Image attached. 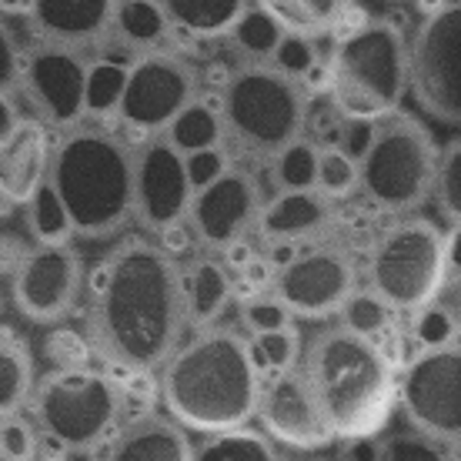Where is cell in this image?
Here are the masks:
<instances>
[{"label":"cell","mask_w":461,"mask_h":461,"mask_svg":"<svg viewBox=\"0 0 461 461\" xmlns=\"http://www.w3.org/2000/svg\"><path fill=\"white\" fill-rule=\"evenodd\" d=\"M187 324L185 267L161 241L127 238L87 277V335L107 368H164Z\"/></svg>","instance_id":"obj_1"},{"label":"cell","mask_w":461,"mask_h":461,"mask_svg":"<svg viewBox=\"0 0 461 461\" xmlns=\"http://www.w3.org/2000/svg\"><path fill=\"white\" fill-rule=\"evenodd\" d=\"M265 371L254 357L251 335L234 328H197L161 371L158 392L164 408L187 431L211 435L258 418Z\"/></svg>","instance_id":"obj_2"},{"label":"cell","mask_w":461,"mask_h":461,"mask_svg":"<svg viewBox=\"0 0 461 461\" xmlns=\"http://www.w3.org/2000/svg\"><path fill=\"white\" fill-rule=\"evenodd\" d=\"M50 185L68 208L77 238L104 241L138 218V150L94 124L58 131Z\"/></svg>","instance_id":"obj_3"},{"label":"cell","mask_w":461,"mask_h":461,"mask_svg":"<svg viewBox=\"0 0 461 461\" xmlns=\"http://www.w3.org/2000/svg\"><path fill=\"white\" fill-rule=\"evenodd\" d=\"M301 368L312 381L338 441L378 435L398 408V375L381 341L348 324L324 328L308 341Z\"/></svg>","instance_id":"obj_4"},{"label":"cell","mask_w":461,"mask_h":461,"mask_svg":"<svg viewBox=\"0 0 461 461\" xmlns=\"http://www.w3.org/2000/svg\"><path fill=\"white\" fill-rule=\"evenodd\" d=\"M328 68V97L348 121H381L402 111L404 94H411V50L392 21H368L335 37Z\"/></svg>","instance_id":"obj_5"},{"label":"cell","mask_w":461,"mask_h":461,"mask_svg":"<svg viewBox=\"0 0 461 461\" xmlns=\"http://www.w3.org/2000/svg\"><path fill=\"white\" fill-rule=\"evenodd\" d=\"M218 104L228 140L251 158L271 161L288 140L308 134L312 94L271 60H244L230 70L221 84Z\"/></svg>","instance_id":"obj_6"},{"label":"cell","mask_w":461,"mask_h":461,"mask_svg":"<svg viewBox=\"0 0 461 461\" xmlns=\"http://www.w3.org/2000/svg\"><path fill=\"white\" fill-rule=\"evenodd\" d=\"M441 150L418 117L394 111L375 124L361 158V197L388 214H408L435 197Z\"/></svg>","instance_id":"obj_7"},{"label":"cell","mask_w":461,"mask_h":461,"mask_svg":"<svg viewBox=\"0 0 461 461\" xmlns=\"http://www.w3.org/2000/svg\"><path fill=\"white\" fill-rule=\"evenodd\" d=\"M451 248L431 218H404L375 238L365 261V285L398 314H418L445 288Z\"/></svg>","instance_id":"obj_8"},{"label":"cell","mask_w":461,"mask_h":461,"mask_svg":"<svg viewBox=\"0 0 461 461\" xmlns=\"http://www.w3.org/2000/svg\"><path fill=\"white\" fill-rule=\"evenodd\" d=\"M124 392L101 368H54L37 381L31 415L47 435L68 441L70 451H94L121 425Z\"/></svg>","instance_id":"obj_9"},{"label":"cell","mask_w":461,"mask_h":461,"mask_svg":"<svg viewBox=\"0 0 461 461\" xmlns=\"http://www.w3.org/2000/svg\"><path fill=\"white\" fill-rule=\"evenodd\" d=\"M91 74L94 60L87 50L41 41V47L21 60V74L7 81L4 97H11L23 117L68 131L91 114Z\"/></svg>","instance_id":"obj_10"},{"label":"cell","mask_w":461,"mask_h":461,"mask_svg":"<svg viewBox=\"0 0 461 461\" xmlns=\"http://www.w3.org/2000/svg\"><path fill=\"white\" fill-rule=\"evenodd\" d=\"M201 97V77L185 58L171 50H144L127 64L124 87L114 104V121L127 134L148 140L164 134L187 104Z\"/></svg>","instance_id":"obj_11"},{"label":"cell","mask_w":461,"mask_h":461,"mask_svg":"<svg viewBox=\"0 0 461 461\" xmlns=\"http://www.w3.org/2000/svg\"><path fill=\"white\" fill-rule=\"evenodd\" d=\"M411 94L441 124H461V0H441L408 41Z\"/></svg>","instance_id":"obj_12"},{"label":"cell","mask_w":461,"mask_h":461,"mask_svg":"<svg viewBox=\"0 0 461 461\" xmlns=\"http://www.w3.org/2000/svg\"><path fill=\"white\" fill-rule=\"evenodd\" d=\"M398 408L408 428L445 445L461 441V345H425L398 375Z\"/></svg>","instance_id":"obj_13"},{"label":"cell","mask_w":461,"mask_h":461,"mask_svg":"<svg viewBox=\"0 0 461 461\" xmlns=\"http://www.w3.org/2000/svg\"><path fill=\"white\" fill-rule=\"evenodd\" d=\"M87 294L81 254L60 244H37L27 248L23 261L11 275L14 308L34 324H58L68 314L77 312L81 298Z\"/></svg>","instance_id":"obj_14"},{"label":"cell","mask_w":461,"mask_h":461,"mask_svg":"<svg viewBox=\"0 0 461 461\" xmlns=\"http://www.w3.org/2000/svg\"><path fill=\"white\" fill-rule=\"evenodd\" d=\"M275 291L294 318L324 321L345 312V304L357 291V267L335 244L304 248L277 265Z\"/></svg>","instance_id":"obj_15"},{"label":"cell","mask_w":461,"mask_h":461,"mask_svg":"<svg viewBox=\"0 0 461 461\" xmlns=\"http://www.w3.org/2000/svg\"><path fill=\"white\" fill-rule=\"evenodd\" d=\"M258 421L277 445L294 451H321L331 441H338L301 365L277 371V375H265Z\"/></svg>","instance_id":"obj_16"},{"label":"cell","mask_w":461,"mask_h":461,"mask_svg":"<svg viewBox=\"0 0 461 461\" xmlns=\"http://www.w3.org/2000/svg\"><path fill=\"white\" fill-rule=\"evenodd\" d=\"M261 204L265 201L254 174L244 167H228L218 181L197 187L187 221L197 234V244L224 254L234 241L248 238V230L258 228Z\"/></svg>","instance_id":"obj_17"},{"label":"cell","mask_w":461,"mask_h":461,"mask_svg":"<svg viewBox=\"0 0 461 461\" xmlns=\"http://www.w3.org/2000/svg\"><path fill=\"white\" fill-rule=\"evenodd\" d=\"M194 201V181L187 154L174 148L167 134L140 140L138 148V221L150 234H161L177 221H187Z\"/></svg>","instance_id":"obj_18"},{"label":"cell","mask_w":461,"mask_h":461,"mask_svg":"<svg viewBox=\"0 0 461 461\" xmlns=\"http://www.w3.org/2000/svg\"><path fill=\"white\" fill-rule=\"evenodd\" d=\"M54 127L23 117L11 134L0 138V197L4 208H27L37 191L50 181V161H54Z\"/></svg>","instance_id":"obj_19"},{"label":"cell","mask_w":461,"mask_h":461,"mask_svg":"<svg viewBox=\"0 0 461 461\" xmlns=\"http://www.w3.org/2000/svg\"><path fill=\"white\" fill-rule=\"evenodd\" d=\"M117 4L121 0H37L27 21L47 44L91 50L114 34Z\"/></svg>","instance_id":"obj_20"},{"label":"cell","mask_w":461,"mask_h":461,"mask_svg":"<svg viewBox=\"0 0 461 461\" xmlns=\"http://www.w3.org/2000/svg\"><path fill=\"white\" fill-rule=\"evenodd\" d=\"M104 455L114 461H187L197 458V448L187 438V428L167 415H138L117 425L107 438Z\"/></svg>","instance_id":"obj_21"},{"label":"cell","mask_w":461,"mask_h":461,"mask_svg":"<svg viewBox=\"0 0 461 461\" xmlns=\"http://www.w3.org/2000/svg\"><path fill=\"white\" fill-rule=\"evenodd\" d=\"M331 221V197H324L318 187L308 191H277L271 201L261 204L258 214V238L265 244H294L312 238Z\"/></svg>","instance_id":"obj_22"},{"label":"cell","mask_w":461,"mask_h":461,"mask_svg":"<svg viewBox=\"0 0 461 461\" xmlns=\"http://www.w3.org/2000/svg\"><path fill=\"white\" fill-rule=\"evenodd\" d=\"M185 294L191 328H208L218 321L228 301L234 298V271L228 267V261L197 258L185 267Z\"/></svg>","instance_id":"obj_23"},{"label":"cell","mask_w":461,"mask_h":461,"mask_svg":"<svg viewBox=\"0 0 461 461\" xmlns=\"http://www.w3.org/2000/svg\"><path fill=\"white\" fill-rule=\"evenodd\" d=\"M161 4L171 31H181L194 41H214V37H230L254 0H161Z\"/></svg>","instance_id":"obj_24"},{"label":"cell","mask_w":461,"mask_h":461,"mask_svg":"<svg viewBox=\"0 0 461 461\" xmlns=\"http://www.w3.org/2000/svg\"><path fill=\"white\" fill-rule=\"evenodd\" d=\"M37 381L31 345L14 328H0V415L23 411L34 398Z\"/></svg>","instance_id":"obj_25"},{"label":"cell","mask_w":461,"mask_h":461,"mask_svg":"<svg viewBox=\"0 0 461 461\" xmlns=\"http://www.w3.org/2000/svg\"><path fill=\"white\" fill-rule=\"evenodd\" d=\"M254 7L271 14L285 31L294 34H335L355 0H254Z\"/></svg>","instance_id":"obj_26"},{"label":"cell","mask_w":461,"mask_h":461,"mask_svg":"<svg viewBox=\"0 0 461 461\" xmlns=\"http://www.w3.org/2000/svg\"><path fill=\"white\" fill-rule=\"evenodd\" d=\"M171 31V21L164 14L161 0H121L114 17V34L127 50L144 54L161 44L164 34Z\"/></svg>","instance_id":"obj_27"},{"label":"cell","mask_w":461,"mask_h":461,"mask_svg":"<svg viewBox=\"0 0 461 461\" xmlns=\"http://www.w3.org/2000/svg\"><path fill=\"white\" fill-rule=\"evenodd\" d=\"M164 134H167V140H171L181 154H194V150H204V148H218V144L228 140L221 104H211V101H201V97L174 117L171 127H167Z\"/></svg>","instance_id":"obj_28"},{"label":"cell","mask_w":461,"mask_h":461,"mask_svg":"<svg viewBox=\"0 0 461 461\" xmlns=\"http://www.w3.org/2000/svg\"><path fill=\"white\" fill-rule=\"evenodd\" d=\"M318 164H321V144L312 134H301L271 158V181L277 191L318 187Z\"/></svg>","instance_id":"obj_29"},{"label":"cell","mask_w":461,"mask_h":461,"mask_svg":"<svg viewBox=\"0 0 461 461\" xmlns=\"http://www.w3.org/2000/svg\"><path fill=\"white\" fill-rule=\"evenodd\" d=\"M277 455V441L267 435L265 428H251V421L234 428H221L204 435L197 445V458H258L271 461Z\"/></svg>","instance_id":"obj_30"},{"label":"cell","mask_w":461,"mask_h":461,"mask_svg":"<svg viewBox=\"0 0 461 461\" xmlns=\"http://www.w3.org/2000/svg\"><path fill=\"white\" fill-rule=\"evenodd\" d=\"M23 211H27V230H31V238L37 244H60L77 234L64 201H60V194L54 191L50 181L37 191V197Z\"/></svg>","instance_id":"obj_31"},{"label":"cell","mask_w":461,"mask_h":461,"mask_svg":"<svg viewBox=\"0 0 461 461\" xmlns=\"http://www.w3.org/2000/svg\"><path fill=\"white\" fill-rule=\"evenodd\" d=\"M281 37H285V27L271 14L254 7V4L248 7V14H244L241 21H238V27L230 31V41H234V47H238V54L244 60H271Z\"/></svg>","instance_id":"obj_32"},{"label":"cell","mask_w":461,"mask_h":461,"mask_svg":"<svg viewBox=\"0 0 461 461\" xmlns=\"http://www.w3.org/2000/svg\"><path fill=\"white\" fill-rule=\"evenodd\" d=\"M394 314L398 312H394L392 304L381 298L375 288L365 285V288H357L355 294H351V301L345 304V312H341V324H348V328L357 331V335L381 341V338L388 335Z\"/></svg>","instance_id":"obj_33"},{"label":"cell","mask_w":461,"mask_h":461,"mask_svg":"<svg viewBox=\"0 0 461 461\" xmlns=\"http://www.w3.org/2000/svg\"><path fill=\"white\" fill-rule=\"evenodd\" d=\"M318 191L331 201H345L355 191H361V161L351 158L345 148H321V164H318Z\"/></svg>","instance_id":"obj_34"},{"label":"cell","mask_w":461,"mask_h":461,"mask_svg":"<svg viewBox=\"0 0 461 461\" xmlns=\"http://www.w3.org/2000/svg\"><path fill=\"white\" fill-rule=\"evenodd\" d=\"M44 445V428L37 418H23L21 411L0 415V458L4 461H34L41 458Z\"/></svg>","instance_id":"obj_35"},{"label":"cell","mask_w":461,"mask_h":461,"mask_svg":"<svg viewBox=\"0 0 461 461\" xmlns=\"http://www.w3.org/2000/svg\"><path fill=\"white\" fill-rule=\"evenodd\" d=\"M241 324L248 335H267V331H281V328H291L294 314L285 301L277 298V291H258L251 298H241Z\"/></svg>","instance_id":"obj_36"},{"label":"cell","mask_w":461,"mask_h":461,"mask_svg":"<svg viewBox=\"0 0 461 461\" xmlns=\"http://www.w3.org/2000/svg\"><path fill=\"white\" fill-rule=\"evenodd\" d=\"M254 357L265 375H277V371L298 368L301 357H304V348H301V338L294 328H281V331H267V335H254Z\"/></svg>","instance_id":"obj_37"},{"label":"cell","mask_w":461,"mask_h":461,"mask_svg":"<svg viewBox=\"0 0 461 461\" xmlns=\"http://www.w3.org/2000/svg\"><path fill=\"white\" fill-rule=\"evenodd\" d=\"M435 201H438L441 218L461 228V138L451 140L441 150L438 181H435Z\"/></svg>","instance_id":"obj_38"},{"label":"cell","mask_w":461,"mask_h":461,"mask_svg":"<svg viewBox=\"0 0 461 461\" xmlns=\"http://www.w3.org/2000/svg\"><path fill=\"white\" fill-rule=\"evenodd\" d=\"M44 355L54 368H91L94 351L91 335H81L74 328H50L44 338Z\"/></svg>","instance_id":"obj_39"},{"label":"cell","mask_w":461,"mask_h":461,"mask_svg":"<svg viewBox=\"0 0 461 461\" xmlns=\"http://www.w3.org/2000/svg\"><path fill=\"white\" fill-rule=\"evenodd\" d=\"M321 50L314 44L312 34H294V31H285V37L277 41L275 54H271V64L277 70H285L291 77L304 81L318 64H321Z\"/></svg>","instance_id":"obj_40"},{"label":"cell","mask_w":461,"mask_h":461,"mask_svg":"<svg viewBox=\"0 0 461 461\" xmlns=\"http://www.w3.org/2000/svg\"><path fill=\"white\" fill-rule=\"evenodd\" d=\"M441 455H448V445L438 438H431L425 431H418L411 428L408 435H388V438L381 441V458L388 461H408V458H441Z\"/></svg>","instance_id":"obj_41"},{"label":"cell","mask_w":461,"mask_h":461,"mask_svg":"<svg viewBox=\"0 0 461 461\" xmlns=\"http://www.w3.org/2000/svg\"><path fill=\"white\" fill-rule=\"evenodd\" d=\"M228 167H230V158H228V150L221 148V144H218V148H204V150L187 154V171H191L194 191H197V187L211 185V181H218Z\"/></svg>","instance_id":"obj_42"},{"label":"cell","mask_w":461,"mask_h":461,"mask_svg":"<svg viewBox=\"0 0 461 461\" xmlns=\"http://www.w3.org/2000/svg\"><path fill=\"white\" fill-rule=\"evenodd\" d=\"M31 244H21L14 234H4V275L11 277L17 271V265L23 261V254H27Z\"/></svg>","instance_id":"obj_43"},{"label":"cell","mask_w":461,"mask_h":461,"mask_svg":"<svg viewBox=\"0 0 461 461\" xmlns=\"http://www.w3.org/2000/svg\"><path fill=\"white\" fill-rule=\"evenodd\" d=\"M254 254H258V251H254L251 244H248V238H241V241H234L228 251H224V261H228L230 271H241V267L251 261Z\"/></svg>","instance_id":"obj_44"},{"label":"cell","mask_w":461,"mask_h":461,"mask_svg":"<svg viewBox=\"0 0 461 461\" xmlns=\"http://www.w3.org/2000/svg\"><path fill=\"white\" fill-rule=\"evenodd\" d=\"M34 4L37 0H0V11H4V17H31Z\"/></svg>","instance_id":"obj_45"},{"label":"cell","mask_w":461,"mask_h":461,"mask_svg":"<svg viewBox=\"0 0 461 461\" xmlns=\"http://www.w3.org/2000/svg\"><path fill=\"white\" fill-rule=\"evenodd\" d=\"M458 328H461V304H458Z\"/></svg>","instance_id":"obj_46"}]
</instances>
